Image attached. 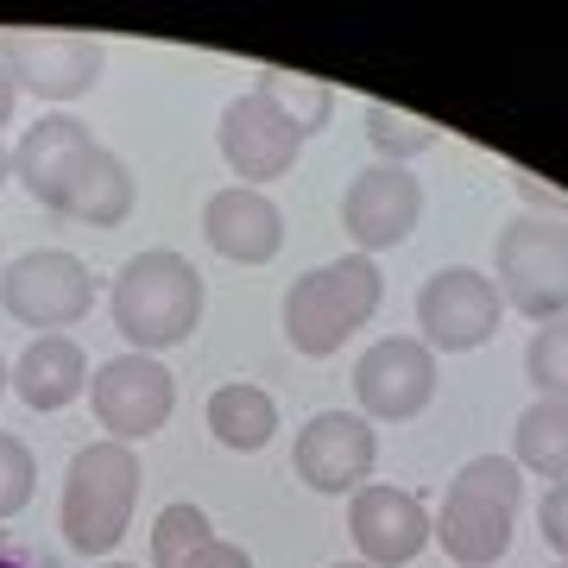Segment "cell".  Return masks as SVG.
<instances>
[{"instance_id":"cell-12","label":"cell","mask_w":568,"mask_h":568,"mask_svg":"<svg viewBox=\"0 0 568 568\" xmlns=\"http://www.w3.org/2000/svg\"><path fill=\"white\" fill-rule=\"evenodd\" d=\"M354 398L366 424H405L436 398V354L417 335H379L354 361Z\"/></svg>"},{"instance_id":"cell-11","label":"cell","mask_w":568,"mask_h":568,"mask_svg":"<svg viewBox=\"0 0 568 568\" xmlns=\"http://www.w3.org/2000/svg\"><path fill=\"white\" fill-rule=\"evenodd\" d=\"M291 467H297V480L310 493H342V499H354L373 480V467H379V436H373V424H366L361 410H316L297 429Z\"/></svg>"},{"instance_id":"cell-23","label":"cell","mask_w":568,"mask_h":568,"mask_svg":"<svg viewBox=\"0 0 568 568\" xmlns=\"http://www.w3.org/2000/svg\"><path fill=\"white\" fill-rule=\"evenodd\" d=\"M525 379L537 386V398H562L568 405V316L544 323L525 347Z\"/></svg>"},{"instance_id":"cell-20","label":"cell","mask_w":568,"mask_h":568,"mask_svg":"<svg viewBox=\"0 0 568 568\" xmlns=\"http://www.w3.org/2000/svg\"><path fill=\"white\" fill-rule=\"evenodd\" d=\"M366 140L379 152V164H410L424 159L429 145L443 140V126L410 114V108H392V102H366Z\"/></svg>"},{"instance_id":"cell-6","label":"cell","mask_w":568,"mask_h":568,"mask_svg":"<svg viewBox=\"0 0 568 568\" xmlns=\"http://www.w3.org/2000/svg\"><path fill=\"white\" fill-rule=\"evenodd\" d=\"M493 284H499V304L530 323L568 316V222L511 215L493 241Z\"/></svg>"},{"instance_id":"cell-4","label":"cell","mask_w":568,"mask_h":568,"mask_svg":"<svg viewBox=\"0 0 568 568\" xmlns=\"http://www.w3.org/2000/svg\"><path fill=\"white\" fill-rule=\"evenodd\" d=\"M518 499H525L518 462H506V455H474L448 480L443 506L429 518V544H443L455 568H493L511 549Z\"/></svg>"},{"instance_id":"cell-18","label":"cell","mask_w":568,"mask_h":568,"mask_svg":"<svg viewBox=\"0 0 568 568\" xmlns=\"http://www.w3.org/2000/svg\"><path fill=\"white\" fill-rule=\"evenodd\" d=\"M209 429H215V443L234 448V455H260L272 436H278V398L253 379H227V386L209 392L203 405Z\"/></svg>"},{"instance_id":"cell-2","label":"cell","mask_w":568,"mask_h":568,"mask_svg":"<svg viewBox=\"0 0 568 568\" xmlns=\"http://www.w3.org/2000/svg\"><path fill=\"white\" fill-rule=\"evenodd\" d=\"M203 272L171 253V246H152V253H133V260L114 272V291H108V316L126 335L133 354H152L159 361L164 347H178L196 335L203 323Z\"/></svg>"},{"instance_id":"cell-30","label":"cell","mask_w":568,"mask_h":568,"mask_svg":"<svg viewBox=\"0 0 568 568\" xmlns=\"http://www.w3.org/2000/svg\"><path fill=\"white\" fill-rule=\"evenodd\" d=\"M13 178V152H7V145H0V183Z\"/></svg>"},{"instance_id":"cell-1","label":"cell","mask_w":568,"mask_h":568,"mask_svg":"<svg viewBox=\"0 0 568 568\" xmlns=\"http://www.w3.org/2000/svg\"><path fill=\"white\" fill-rule=\"evenodd\" d=\"M13 178L32 190V203L77 227H121L133 215V171L121 152H108L77 114H39L13 145Z\"/></svg>"},{"instance_id":"cell-27","label":"cell","mask_w":568,"mask_h":568,"mask_svg":"<svg viewBox=\"0 0 568 568\" xmlns=\"http://www.w3.org/2000/svg\"><path fill=\"white\" fill-rule=\"evenodd\" d=\"M0 568H63L58 556H44L32 544H0Z\"/></svg>"},{"instance_id":"cell-7","label":"cell","mask_w":568,"mask_h":568,"mask_svg":"<svg viewBox=\"0 0 568 568\" xmlns=\"http://www.w3.org/2000/svg\"><path fill=\"white\" fill-rule=\"evenodd\" d=\"M0 310L39 335H63L95 310V272L63 246H32L0 272Z\"/></svg>"},{"instance_id":"cell-33","label":"cell","mask_w":568,"mask_h":568,"mask_svg":"<svg viewBox=\"0 0 568 568\" xmlns=\"http://www.w3.org/2000/svg\"><path fill=\"white\" fill-rule=\"evenodd\" d=\"M335 568H366V562H335Z\"/></svg>"},{"instance_id":"cell-32","label":"cell","mask_w":568,"mask_h":568,"mask_svg":"<svg viewBox=\"0 0 568 568\" xmlns=\"http://www.w3.org/2000/svg\"><path fill=\"white\" fill-rule=\"evenodd\" d=\"M0 392H13V386H7V361H0Z\"/></svg>"},{"instance_id":"cell-28","label":"cell","mask_w":568,"mask_h":568,"mask_svg":"<svg viewBox=\"0 0 568 568\" xmlns=\"http://www.w3.org/2000/svg\"><path fill=\"white\" fill-rule=\"evenodd\" d=\"M511 183H518V196H530V203H544L556 222H562V209H568V196H556V190H544V183L530 178V171H511Z\"/></svg>"},{"instance_id":"cell-19","label":"cell","mask_w":568,"mask_h":568,"mask_svg":"<svg viewBox=\"0 0 568 568\" xmlns=\"http://www.w3.org/2000/svg\"><path fill=\"white\" fill-rule=\"evenodd\" d=\"M511 462L518 474H537V480H568V405L562 398H537L525 405L518 429H511Z\"/></svg>"},{"instance_id":"cell-29","label":"cell","mask_w":568,"mask_h":568,"mask_svg":"<svg viewBox=\"0 0 568 568\" xmlns=\"http://www.w3.org/2000/svg\"><path fill=\"white\" fill-rule=\"evenodd\" d=\"M13 108H20V89H13V77L0 70V126L13 121Z\"/></svg>"},{"instance_id":"cell-21","label":"cell","mask_w":568,"mask_h":568,"mask_svg":"<svg viewBox=\"0 0 568 568\" xmlns=\"http://www.w3.org/2000/svg\"><path fill=\"white\" fill-rule=\"evenodd\" d=\"M253 89H260V95H272L291 121L304 126V140H316V133L328 126V114H335V89H328V82H316V77H297V70H260V77H253Z\"/></svg>"},{"instance_id":"cell-5","label":"cell","mask_w":568,"mask_h":568,"mask_svg":"<svg viewBox=\"0 0 568 568\" xmlns=\"http://www.w3.org/2000/svg\"><path fill=\"white\" fill-rule=\"evenodd\" d=\"M140 455L126 443H89L70 455L63 467V506H58V530L63 544L89 556V562H108L121 549L126 525H133V506H140Z\"/></svg>"},{"instance_id":"cell-24","label":"cell","mask_w":568,"mask_h":568,"mask_svg":"<svg viewBox=\"0 0 568 568\" xmlns=\"http://www.w3.org/2000/svg\"><path fill=\"white\" fill-rule=\"evenodd\" d=\"M32 493H39V462H32V448L13 436V429H0V518H20L32 506Z\"/></svg>"},{"instance_id":"cell-31","label":"cell","mask_w":568,"mask_h":568,"mask_svg":"<svg viewBox=\"0 0 568 568\" xmlns=\"http://www.w3.org/2000/svg\"><path fill=\"white\" fill-rule=\"evenodd\" d=\"M95 568H140V562H114V556H108V562H95Z\"/></svg>"},{"instance_id":"cell-8","label":"cell","mask_w":568,"mask_h":568,"mask_svg":"<svg viewBox=\"0 0 568 568\" xmlns=\"http://www.w3.org/2000/svg\"><path fill=\"white\" fill-rule=\"evenodd\" d=\"M102 39L89 32H32V26H7L0 32V70L13 77L20 95H39L44 114L58 102H77L102 82Z\"/></svg>"},{"instance_id":"cell-9","label":"cell","mask_w":568,"mask_h":568,"mask_svg":"<svg viewBox=\"0 0 568 568\" xmlns=\"http://www.w3.org/2000/svg\"><path fill=\"white\" fill-rule=\"evenodd\" d=\"M506 323V304H499V284L474 265H443L429 272L424 291H417V342L429 354H474L487 347Z\"/></svg>"},{"instance_id":"cell-3","label":"cell","mask_w":568,"mask_h":568,"mask_svg":"<svg viewBox=\"0 0 568 568\" xmlns=\"http://www.w3.org/2000/svg\"><path fill=\"white\" fill-rule=\"evenodd\" d=\"M386 304V272L366 253H342V260L316 265L304 278H291L284 291V342L304 361H328L354 342V328H366Z\"/></svg>"},{"instance_id":"cell-13","label":"cell","mask_w":568,"mask_h":568,"mask_svg":"<svg viewBox=\"0 0 568 568\" xmlns=\"http://www.w3.org/2000/svg\"><path fill=\"white\" fill-rule=\"evenodd\" d=\"M417 215H424V183L410 178V164H366L342 190V227L366 260L386 246H405L417 234Z\"/></svg>"},{"instance_id":"cell-10","label":"cell","mask_w":568,"mask_h":568,"mask_svg":"<svg viewBox=\"0 0 568 568\" xmlns=\"http://www.w3.org/2000/svg\"><path fill=\"white\" fill-rule=\"evenodd\" d=\"M89 410L108 429V443H145L171 424L178 410V379L164 373V361L152 354H114L102 361V373H89Z\"/></svg>"},{"instance_id":"cell-17","label":"cell","mask_w":568,"mask_h":568,"mask_svg":"<svg viewBox=\"0 0 568 568\" xmlns=\"http://www.w3.org/2000/svg\"><path fill=\"white\" fill-rule=\"evenodd\" d=\"M89 373L95 366H89L77 335H32L26 354L7 366V386L20 392V405H32V410H63L89 392Z\"/></svg>"},{"instance_id":"cell-25","label":"cell","mask_w":568,"mask_h":568,"mask_svg":"<svg viewBox=\"0 0 568 568\" xmlns=\"http://www.w3.org/2000/svg\"><path fill=\"white\" fill-rule=\"evenodd\" d=\"M537 530H544V544L556 549V562H568V480L544 487V499H537Z\"/></svg>"},{"instance_id":"cell-15","label":"cell","mask_w":568,"mask_h":568,"mask_svg":"<svg viewBox=\"0 0 568 568\" xmlns=\"http://www.w3.org/2000/svg\"><path fill=\"white\" fill-rule=\"evenodd\" d=\"M347 537H354L366 568H405L429 549V506L405 487L366 480L347 499Z\"/></svg>"},{"instance_id":"cell-22","label":"cell","mask_w":568,"mask_h":568,"mask_svg":"<svg viewBox=\"0 0 568 568\" xmlns=\"http://www.w3.org/2000/svg\"><path fill=\"white\" fill-rule=\"evenodd\" d=\"M209 537H215V525H209L203 506H190V499L164 506L159 518H152V568H183Z\"/></svg>"},{"instance_id":"cell-16","label":"cell","mask_w":568,"mask_h":568,"mask_svg":"<svg viewBox=\"0 0 568 568\" xmlns=\"http://www.w3.org/2000/svg\"><path fill=\"white\" fill-rule=\"evenodd\" d=\"M203 241L234 265H265V260H278V246H284V209L265 190L227 183V190H215L203 203Z\"/></svg>"},{"instance_id":"cell-26","label":"cell","mask_w":568,"mask_h":568,"mask_svg":"<svg viewBox=\"0 0 568 568\" xmlns=\"http://www.w3.org/2000/svg\"><path fill=\"white\" fill-rule=\"evenodd\" d=\"M183 568H253V556H246L241 544H227V537H209V544L196 549Z\"/></svg>"},{"instance_id":"cell-14","label":"cell","mask_w":568,"mask_h":568,"mask_svg":"<svg viewBox=\"0 0 568 568\" xmlns=\"http://www.w3.org/2000/svg\"><path fill=\"white\" fill-rule=\"evenodd\" d=\"M297 152H304V126L291 121L272 95L246 89V95H234V102L222 108V159L246 190L284 178V171L297 164Z\"/></svg>"},{"instance_id":"cell-34","label":"cell","mask_w":568,"mask_h":568,"mask_svg":"<svg viewBox=\"0 0 568 568\" xmlns=\"http://www.w3.org/2000/svg\"><path fill=\"white\" fill-rule=\"evenodd\" d=\"M549 568H568V562H549Z\"/></svg>"}]
</instances>
